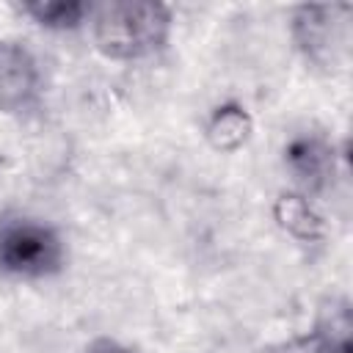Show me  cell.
<instances>
[{
    "label": "cell",
    "instance_id": "1",
    "mask_svg": "<svg viewBox=\"0 0 353 353\" xmlns=\"http://www.w3.org/2000/svg\"><path fill=\"white\" fill-rule=\"evenodd\" d=\"M171 33V11L163 3L116 0L94 11V41L113 61H135L157 52Z\"/></svg>",
    "mask_w": 353,
    "mask_h": 353
},
{
    "label": "cell",
    "instance_id": "2",
    "mask_svg": "<svg viewBox=\"0 0 353 353\" xmlns=\"http://www.w3.org/2000/svg\"><path fill=\"white\" fill-rule=\"evenodd\" d=\"M63 243L58 232L33 218L0 221V273L17 279H44L61 270Z\"/></svg>",
    "mask_w": 353,
    "mask_h": 353
},
{
    "label": "cell",
    "instance_id": "3",
    "mask_svg": "<svg viewBox=\"0 0 353 353\" xmlns=\"http://www.w3.org/2000/svg\"><path fill=\"white\" fill-rule=\"evenodd\" d=\"M350 6H301L292 17V36L303 55L320 66H336L347 52Z\"/></svg>",
    "mask_w": 353,
    "mask_h": 353
},
{
    "label": "cell",
    "instance_id": "4",
    "mask_svg": "<svg viewBox=\"0 0 353 353\" xmlns=\"http://www.w3.org/2000/svg\"><path fill=\"white\" fill-rule=\"evenodd\" d=\"M41 69L36 55L17 39H0V110L25 116L39 108Z\"/></svg>",
    "mask_w": 353,
    "mask_h": 353
},
{
    "label": "cell",
    "instance_id": "5",
    "mask_svg": "<svg viewBox=\"0 0 353 353\" xmlns=\"http://www.w3.org/2000/svg\"><path fill=\"white\" fill-rule=\"evenodd\" d=\"M284 160L290 171L295 174V179L314 190L323 188L334 174V152L328 149L325 141L312 138V135H301L290 141L284 149Z\"/></svg>",
    "mask_w": 353,
    "mask_h": 353
},
{
    "label": "cell",
    "instance_id": "6",
    "mask_svg": "<svg viewBox=\"0 0 353 353\" xmlns=\"http://www.w3.org/2000/svg\"><path fill=\"white\" fill-rule=\"evenodd\" d=\"M91 8L85 3H77V0H39V3H28L25 6V14H30L41 28H50V30H72L77 28L85 14Z\"/></svg>",
    "mask_w": 353,
    "mask_h": 353
},
{
    "label": "cell",
    "instance_id": "7",
    "mask_svg": "<svg viewBox=\"0 0 353 353\" xmlns=\"http://www.w3.org/2000/svg\"><path fill=\"white\" fill-rule=\"evenodd\" d=\"M248 130H251L248 116L240 108H234V105L218 108L215 116H212V121H210V127H207V132H210V138H212V143L218 149H234V146H240L245 141Z\"/></svg>",
    "mask_w": 353,
    "mask_h": 353
},
{
    "label": "cell",
    "instance_id": "8",
    "mask_svg": "<svg viewBox=\"0 0 353 353\" xmlns=\"http://www.w3.org/2000/svg\"><path fill=\"white\" fill-rule=\"evenodd\" d=\"M85 353H132V350H130L127 345L116 342V339H108V336H102V339L91 342V347H88Z\"/></svg>",
    "mask_w": 353,
    "mask_h": 353
}]
</instances>
